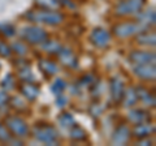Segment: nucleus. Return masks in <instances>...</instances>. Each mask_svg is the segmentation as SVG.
<instances>
[{"label":"nucleus","instance_id":"obj_34","mask_svg":"<svg viewBox=\"0 0 156 146\" xmlns=\"http://www.w3.org/2000/svg\"><path fill=\"white\" fill-rule=\"evenodd\" d=\"M92 81H94V77H92V75H86L85 77H82V78H81L80 85H82V86H89Z\"/></svg>","mask_w":156,"mask_h":146},{"label":"nucleus","instance_id":"obj_5","mask_svg":"<svg viewBox=\"0 0 156 146\" xmlns=\"http://www.w3.org/2000/svg\"><path fill=\"white\" fill-rule=\"evenodd\" d=\"M5 125L9 129V132L14 134L16 137H26L29 134V128L25 120L18 118L16 115H9L5 118Z\"/></svg>","mask_w":156,"mask_h":146},{"label":"nucleus","instance_id":"obj_33","mask_svg":"<svg viewBox=\"0 0 156 146\" xmlns=\"http://www.w3.org/2000/svg\"><path fill=\"white\" fill-rule=\"evenodd\" d=\"M9 95L7 94V90L5 91H0V108H3L4 106H7L8 104V102H9Z\"/></svg>","mask_w":156,"mask_h":146},{"label":"nucleus","instance_id":"obj_11","mask_svg":"<svg viewBox=\"0 0 156 146\" xmlns=\"http://www.w3.org/2000/svg\"><path fill=\"white\" fill-rule=\"evenodd\" d=\"M124 91H125V86H124V82L120 77H115L112 78L111 81V97L113 99L115 103H119L121 102L124 97Z\"/></svg>","mask_w":156,"mask_h":146},{"label":"nucleus","instance_id":"obj_18","mask_svg":"<svg viewBox=\"0 0 156 146\" xmlns=\"http://www.w3.org/2000/svg\"><path fill=\"white\" fill-rule=\"evenodd\" d=\"M136 42L142 46H155L156 35L154 31H142L136 37Z\"/></svg>","mask_w":156,"mask_h":146},{"label":"nucleus","instance_id":"obj_21","mask_svg":"<svg viewBox=\"0 0 156 146\" xmlns=\"http://www.w3.org/2000/svg\"><path fill=\"white\" fill-rule=\"evenodd\" d=\"M17 71H18V77L23 82H33L34 81V75L30 69V64H25L22 67H18Z\"/></svg>","mask_w":156,"mask_h":146},{"label":"nucleus","instance_id":"obj_1","mask_svg":"<svg viewBox=\"0 0 156 146\" xmlns=\"http://www.w3.org/2000/svg\"><path fill=\"white\" fill-rule=\"evenodd\" d=\"M25 17L33 22H41L46 25H58L64 21L65 16L61 12L50 9H34L25 13Z\"/></svg>","mask_w":156,"mask_h":146},{"label":"nucleus","instance_id":"obj_4","mask_svg":"<svg viewBox=\"0 0 156 146\" xmlns=\"http://www.w3.org/2000/svg\"><path fill=\"white\" fill-rule=\"evenodd\" d=\"M146 0H122L117 4L116 13L120 16H133L138 14L144 7Z\"/></svg>","mask_w":156,"mask_h":146},{"label":"nucleus","instance_id":"obj_2","mask_svg":"<svg viewBox=\"0 0 156 146\" xmlns=\"http://www.w3.org/2000/svg\"><path fill=\"white\" fill-rule=\"evenodd\" d=\"M34 137L39 140L43 144L47 145H55L57 142L58 132L55 126L48 124H38L34 126Z\"/></svg>","mask_w":156,"mask_h":146},{"label":"nucleus","instance_id":"obj_27","mask_svg":"<svg viewBox=\"0 0 156 146\" xmlns=\"http://www.w3.org/2000/svg\"><path fill=\"white\" fill-rule=\"evenodd\" d=\"M0 33L5 37H12L16 34V27L11 24H2L0 25Z\"/></svg>","mask_w":156,"mask_h":146},{"label":"nucleus","instance_id":"obj_15","mask_svg":"<svg viewBox=\"0 0 156 146\" xmlns=\"http://www.w3.org/2000/svg\"><path fill=\"white\" fill-rule=\"evenodd\" d=\"M135 93L138 99H140L146 106H155V95L151 94V91L148 89H146L144 86H138L135 89Z\"/></svg>","mask_w":156,"mask_h":146},{"label":"nucleus","instance_id":"obj_30","mask_svg":"<svg viewBox=\"0 0 156 146\" xmlns=\"http://www.w3.org/2000/svg\"><path fill=\"white\" fill-rule=\"evenodd\" d=\"M11 50H13L14 52L17 53V55H25V53L27 52V47L25 43H22V42H14L13 45H12V48Z\"/></svg>","mask_w":156,"mask_h":146},{"label":"nucleus","instance_id":"obj_22","mask_svg":"<svg viewBox=\"0 0 156 146\" xmlns=\"http://www.w3.org/2000/svg\"><path fill=\"white\" fill-rule=\"evenodd\" d=\"M34 2H35V4L39 8L50 9V11H57L61 7L58 0H34Z\"/></svg>","mask_w":156,"mask_h":146},{"label":"nucleus","instance_id":"obj_23","mask_svg":"<svg viewBox=\"0 0 156 146\" xmlns=\"http://www.w3.org/2000/svg\"><path fill=\"white\" fill-rule=\"evenodd\" d=\"M70 138L74 140V141H83L87 138V133L82 126L74 124L70 128Z\"/></svg>","mask_w":156,"mask_h":146},{"label":"nucleus","instance_id":"obj_7","mask_svg":"<svg viewBox=\"0 0 156 146\" xmlns=\"http://www.w3.org/2000/svg\"><path fill=\"white\" fill-rule=\"evenodd\" d=\"M90 42L98 48H105L111 43V34L103 27H95L90 34Z\"/></svg>","mask_w":156,"mask_h":146},{"label":"nucleus","instance_id":"obj_35","mask_svg":"<svg viewBox=\"0 0 156 146\" xmlns=\"http://www.w3.org/2000/svg\"><path fill=\"white\" fill-rule=\"evenodd\" d=\"M66 103H68V98H66V97H64L62 94L57 95V99H56V104H57L58 107H64V106H65Z\"/></svg>","mask_w":156,"mask_h":146},{"label":"nucleus","instance_id":"obj_16","mask_svg":"<svg viewBox=\"0 0 156 146\" xmlns=\"http://www.w3.org/2000/svg\"><path fill=\"white\" fill-rule=\"evenodd\" d=\"M20 90H21L23 97H26V99H29V100H34L39 95L38 86L31 84V82H23L21 87H20Z\"/></svg>","mask_w":156,"mask_h":146},{"label":"nucleus","instance_id":"obj_25","mask_svg":"<svg viewBox=\"0 0 156 146\" xmlns=\"http://www.w3.org/2000/svg\"><path fill=\"white\" fill-rule=\"evenodd\" d=\"M58 123H60L61 126H64V128H72V126L76 124V120L72 116V114L62 112L60 116H58Z\"/></svg>","mask_w":156,"mask_h":146},{"label":"nucleus","instance_id":"obj_3","mask_svg":"<svg viewBox=\"0 0 156 146\" xmlns=\"http://www.w3.org/2000/svg\"><path fill=\"white\" fill-rule=\"evenodd\" d=\"M21 38L31 45H42L48 39V34L46 30L38 26H26L21 30Z\"/></svg>","mask_w":156,"mask_h":146},{"label":"nucleus","instance_id":"obj_26","mask_svg":"<svg viewBox=\"0 0 156 146\" xmlns=\"http://www.w3.org/2000/svg\"><path fill=\"white\" fill-rule=\"evenodd\" d=\"M65 89H66V82L64 80H61V78H57L55 82H53V85L51 86L52 93L56 94V95L62 94V91H64Z\"/></svg>","mask_w":156,"mask_h":146},{"label":"nucleus","instance_id":"obj_20","mask_svg":"<svg viewBox=\"0 0 156 146\" xmlns=\"http://www.w3.org/2000/svg\"><path fill=\"white\" fill-rule=\"evenodd\" d=\"M122 103L125 107H131L134 106L136 102H138V97H136V93H135V89L130 87V89L125 90L124 91V97H122Z\"/></svg>","mask_w":156,"mask_h":146},{"label":"nucleus","instance_id":"obj_24","mask_svg":"<svg viewBox=\"0 0 156 146\" xmlns=\"http://www.w3.org/2000/svg\"><path fill=\"white\" fill-rule=\"evenodd\" d=\"M61 47L62 46L57 41H46V42L42 43L43 50H44L46 52H48V53H55V55H57V53L60 52Z\"/></svg>","mask_w":156,"mask_h":146},{"label":"nucleus","instance_id":"obj_13","mask_svg":"<svg viewBox=\"0 0 156 146\" xmlns=\"http://www.w3.org/2000/svg\"><path fill=\"white\" fill-rule=\"evenodd\" d=\"M128 119L130 120V123H133V124H142V123H148L151 120V116L147 111L131 110L128 114Z\"/></svg>","mask_w":156,"mask_h":146},{"label":"nucleus","instance_id":"obj_8","mask_svg":"<svg viewBox=\"0 0 156 146\" xmlns=\"http://www.w3.org/2000/svg\"><path fill=\"white\" fill-rule=\"evenodd\" d=\"M129 60L134 64H148V63H154L156 60V55L154 51H140L134 50L129 53Z\"/></svg>","mask_w":156,"mask_h":146},{"label":"nucleus","instance_id":"obj_29","mask_svg":"<svg viewBox=\"0 0 156 146\" xmlns=\"http://www.w3.org/2000/svg\"><path fill=\"white\" fill-rule=\"evenodd\" d=\"M9 102H11V106L16 111H23L26 108V103L21 98H18V97H14V98L9 99Z\"/></svg>","mask_w":156,"mask_h":146},{"label":"nucleus","instance_id":"obj_36","mask_svg":"<svg viewBox=\"0 0 156 146\" xmlns=\"http://www.w3.org/2000/svg\"><path fill=\"white\" fill-rule=\"evenodd\" d=\"M138 145H151V142L148 140H143V138H140V141L138 142Z\"/></svg>","mask_w":156,"mask_h":146},{"label":"nucleus","instance_id":"obj_9","mask_svg":"<svg viewBox=\"0 0 156 146\" xmlns=\"http://www.w3.org/2000/svg\"><path fill=\"white\" fill-rule=\"evenodd\" d=\"M133 71L135 73V76H138L139 78L155 81L156 68H155L154 63H148V64H136Z\"/></svg>","mask_w":156,"mask_h":146},{"label":"nucleus","instance_id":"obj_14","mask_svg":"<svg viewBox=\"0 0 156 146\" xmlns=\"http://www.w3.org/2000/svg\"><path fill=\"white\" fill-rule=\"evenodd\" d=\"M155 132V126L150 123H142V124H135L133 129V134L138 138H147L150 134Z\"/></svg>","mask_w":156,"mask_h":146},{"label":"nucleus","instance_id":"obj_32","mask_svg":"<svg viewBox=\"0 0 156 146\" xmlns=\"http://www.w3.org/2000/svg\"><path fill=\"white\" fill-rule=\"evenodd\" d=\"M11 53H12L11 47H9L8 45H5L4 42H0V55H2L3 57H9Z\"/></svg>","mask_w":156,"mask_h":146},{"label":"nucleus","instance_id":"obj_28","mask_svg":"<svg viewBox=\"0 0 156 146\" xmlns=\"http://www.w3.org/2000/svg\"><path fill=\"white\" fill-rule=\"evenodd\" d=\"M0 141L2 142H11L12 141V134L7 129V126L0 123Z\"/></svg>","mask_w":156,"mask_h":146},{"label":"nucleus","instance_id":"obj_19","mask_svg":"<svg viewBox=\"0 0 156 146\" xmlns=\"http://www.w3.org/2000/svg\"><path fill=\"white\" fill-rule=\"evenodd\" d=\"M39 68L43 73H46L48 76H52V75H56L58 72V67L56 63H53L52 60H46V59H42L39 61Z\"/></svg>","mask_w":156,"mask_h":146},{"label":"nucleus","instance_id":"obj_31","mask_svg":"<svg viewBox=\"0 0 156 146\" xmlns=\"http://www.w3.org/2000/svg\"><path fill=\"white\" fill-rule=\"evenodd\" d=\"M2 86H3V89H5V90H11L14 87V77L11 75V73H8V75L4 77Z\"/></svg>","mask_w":156,"mask_h":146},{"label":"nucleus","instance_id":"obj_12","mask_svg":"<svg viewBox=\"0 0 156 146\" xmlns=\"http://www.w3.org/2000/svg\"><path fill=\"white\" fill-rule=\"evenodd\" d=\"M57 56H58V59H60V61L62 63V64L69 67V68H76L78 65L76 55L69 50V48L61 47V50H60V52L57 53Z\"/></svg>","mask_w":156,"mask_h":146},{"label":"nucleus","instance_id":"obj_17","mask_svg":"<svg viewBox=\"0 0 156 146\" xmlns=\"http://www.w3.org/2000/svg\"><path fill=\"white\" fill-rule=\"evenodd\" d=\"M155 20H156L155 11H154V9H148V11H146L144 13L140 14L138 24L140 25V27H142L143 30H146V29L150 27L151 25H154V24H155Z\"/></svg>","mask_w":156,"mask_h":146},{"label":"nucleus","instance_id":"obj_6","mask_svg":"<svg viewBox=\"0 0 156 146\" xmlns=\"http://www.w3.org/2000/svg\"><path fill=\"white\" fill-rule=\"evenodd\" d=\"M113 34L119 38H129L134 34L143 31V29L140 27L138 22H121L113 26Z\"/></svg>","mask_w":156,"mask_h":146},{"label":"nucleus","instance_id":"obj_10","mask_svg":"<svg viewBox=\"0 0 156 146\" xmlns=\"http://www.w3.org/2000/svg\"><path fill=\"white\" fill-rule=\"evenodd\" d=\"M130 138V128L126 124H121L115 129L112 134V144L113 145H124Z\"/></svg>","mask_w":156,"mask_h":146}]
</instances>
